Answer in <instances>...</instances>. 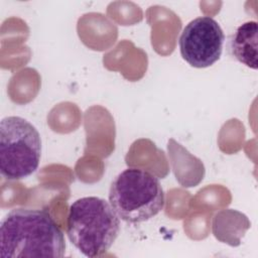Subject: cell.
Listing matches in <instances>:
<instances>
[{"label":"cell","mask_w":258,"mask_h":258,"mask_svg":"<svg viewBox=\"0 0 258 258\" xmlns=\"http://www.w3.org/2000/svg\"><path fill=\"white\" fill-rule=\"evenodd\" d=\"M0 250L3 258H61L64 236L47 211L17 208L1 221Z\"/></svg>","instance_id":"1"},{"label":"cell","mask_w":258,"mask_h":258,"mask_svg":"<svg viewBox=\"0 0 258 258\" xmlns=\"http://www.w3.org/2000/svg\"><path fill=\"white\" fill-rule=\"evenodd\" d=\"M120 233V218L109 202L99 197L75 201L70 209L67 234L71 243L85 256L106 253Z\"/></svg>","instance_id":"2"},{"label":"cell","mask_w":258,"mask_h":258,"mask_svg":"<svg viewBox=\"0 0 258 258\" xmlns=\"http://www.w3.org/2000/svg\"><path fill=\"white\" fill-rule=\"evenodd\" d=\"M109 203L122 221L139 224L161 212L165 198L157 176L142 168L128 167L112 181Z\"/></svg>","instance_id":"3"},{"label":"cell","mask_w":258,"mask_h":258,"mask_svg":"<svg viewBox=\"0 0 258 258\" xmlns=\"http://www.w3.org/2000/svg\"><path fill=\"white\" fill-rule=\"evenodd\" d=\"M41 156L40 134L29 121L8 116L0 122V173L8 180L32 174Z\"/></svg>","instance_id":"4"},{"label":"cell","mask_w":258,"mask_h":258,"mask_svg":"<svg viewBox=\"0 0 258 258\" xmlns=\"http://www.w3.org/2000/svg\"><path fill=\"white\" fill-rule=\"evenodd\" d=\"M225 35L220 24L210 16L189 21L179 36L182 58L194 68H208L220 59Z\"/></svg>","instance_id":"5"},{"label":"cell","mask_w":258,"mask_h":258,"mask_svg":"<svg viewBox=\"0 0 258 258\" xmlns=\"http://www.w3.org/2000/svg\"><path fill=\"white\" fill-rule=\"evenodd\" d=\"M258 26L256 21H247L234 31L230 38V50L233 56L244 66L257 70Z\"/></svg>","instance_id":"6"}]
</instances>
